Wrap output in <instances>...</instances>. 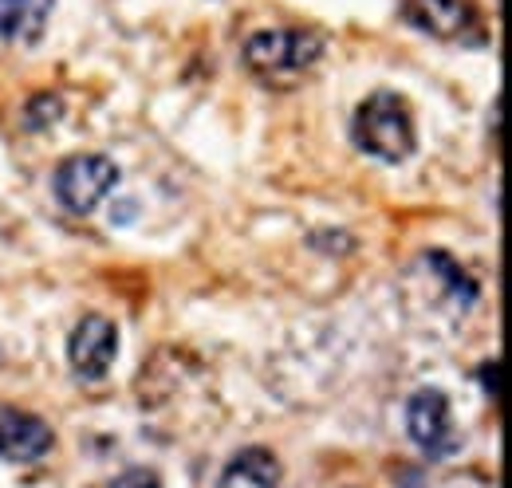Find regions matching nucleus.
<instances>
[{
	"instance_id": "nucleus-1",
	"label": "nucleus",
	"mask_w": 512,
	"mask_h": 488,
	"mask_svg": "<svg viewBox=\"0 0 512 488\" xmlns=\"http://www.w3.org/2000/svg\"><path fill=\"white\" fill-rule=\"evenodd\" d=\"M323 48L316 28H264L245 40L241 60L264 87H296L323 60Z\"/></svg>"
},
{
	"instance_id": "nucleus-2",
	"label": "nucleus",
	"mask_w": 512,
	"mask_h": 488,
	"mask_svg": "<svg viewBox=\"0 0 512 488\" xmlns=\"http://www.w3.org/2000/svg\"><path fill=\"white\" fill-rule=\"evenodd\" d=\"M351 138L363 154L379 158L386 166H398L414 154V115L410 103L394 91H375L367 103H359L355 122H351Z\"/></svg>"
},
{
	"instance_id": "nucleus-3",
	"label": "nucleus",
	"mask_w": 512,
	"mask_h": 488,
	"mask_svg": "<svg viewBox=\"0 0 512 488\" xmlns=\"http://www.w3.org/2000/svg\"><path fill=\"white\" fill-rule=\"evenodd\" d=\"M402 16L410 28L446 40V44H481L485 40V16L473 0H406Z\"/></svg>"
},
{
	"instance_id": "nucleus-4",
	"label": "nucleus",
	"mask_w": 512,
	"mask_h": 488,
	"mask_svg": "<svg viewBox=\"0 0 512 488\" xmlns=\"http://www.w3.org/2000/svg\"><path fill=\"white\" fill-rule=\"evenodd\" d=\"M115 185H119V166L103 154H75L56 170V197L75 217H87Z\"/></svg>"
},
{
	"instance_id": "nucleus-5",
	"label": "nucleus",
	"mask_w": 512,
	"mask_h": 488,
	"mask_svg": "<svg viewBox=\"0 0 512 488\" xmlns=\"http://www.w3.org/2000/svg\"><path fill=\"white\" fill-rule=\"evenodd\" d=\"M115 355H119V327L107 315H83L67 339V359L75 366V374L87 382H99L107 378Z\"/></svg>"
},
{
	"instance_id": "nucleus-6",
	"label": "nucleus",
	"mask_w": 512,
	"mask_h": 488,
	"mask_svg": "<svg viewBox=\"0 0 512 488\" xmlns=\"http://www.w3.org/2000/svg\"><path fill=\"white\" fill-rule=\"evenodd\" d=\"M406 429L410 441L426 453V457H446L457 449V433L449 418V398L442 390H418L406 402Z\"/></svg>"
},
{
	"instance_id": "nucleus-7",
	"label": "nucleus",
	"mask_w": 512,
	"mask_h": 488,
	"mask_svg": "<svg viewBox=\"0 0 512 488\" xmlns=\"http://www.w3.org/2000/svg\"><path fill=\"white\" fill-rule=\"evenodd\" d=\"M52 426L28 410L0 406V457L12 465H32L52 449Z\"/></svg>"
},
{
	"instance_id": "nucleus-8",
	"label": "nucleus",
	"mask_w": 512,
	"mask_h": 488,
	"mask_svg": "<svg viewBox=\"0 0 512 488\" xmlns=\"http://www.w3.org/2000/svg\"><path fill=\"white\" fill-rule=\"evenodd\" d=\"M56 0H0V40L4 44H36L48 28Z\"/></svg>"
},
{
	"instance_id": "nucleus-9",
	"label": "nucleus",
	"mask_w": 512,
	"mask_h": 488,
	"mask_svg": "<svg viewBox=\"0 0 512 488\" xmlns=\"http://www.w3.org/2000/svg\"><path fill=\"white\" fill-rule=\"evenodd\" d=\"M217 488H280V461L268 449H241L229 469L221 473Z\"/></svg>"
},
{
	"instance_id": "nucleus-10",
	"label": "nucleus",
	"mask_w": 512,
	"mask_h": 488,
	"mask_svg": "<svg viewBox=\"0 0 512 488\" xmlns=\"http://www.w3.org/2000/svg\"><path fill=\"white\" fill-rule=\"evenodd\" d=\"M111 488H162V481H158V473H150V469H130V473H123Z\"/></svg>"
}]
</instances>
